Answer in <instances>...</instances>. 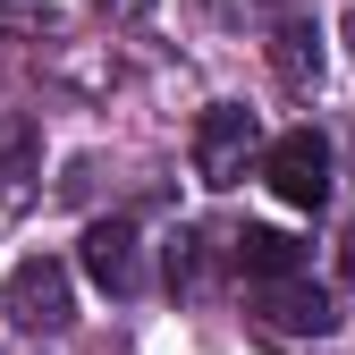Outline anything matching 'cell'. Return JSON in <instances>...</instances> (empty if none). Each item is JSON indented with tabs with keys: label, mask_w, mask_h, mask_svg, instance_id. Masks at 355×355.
Listing matches in <instances>:
<instances>
[{
	"label": "cell",
	"mask_w": 355,
	"mask_h": 355,
	"mask_svg": "<svg viewBox=\"0 0 355 355\" xmlns=\"http://www.w3.org/2000/svg\"><path fill=\"white\" fill-rule=\"evenodd\" d=\"M94 9H102V17H144L153 0H94Z\"/></svg>",
	"instance_id": "cell-11"
},
{
	"label": "cell",
	"mask_w": 355,
	"mask_h": 355,
	"mask_svg": "<svg viewBox=\"0 0 355 355\" xmlns=\"http://www.w3.org/2000/svg\"><path fill=\"white\" fill-rule=\"evenodd\" d=\"M136 220H94V229H85V279L94 288H110V296H127L136 288Z\"/></svg>",
	"instance_id": "cell-5"
},
{
	"label": "cell",
	"mask_w": 355,
	"mask_h": 355,
	"mask_svg": "<svg viewBox=\"0 0 355 355\" xmlns=\"http://www.w3.org/2000/svg\"><path fill=\"white\" fill-rule=\"evenodd\" d=\"M347 279H355V229H347Z\"/></svg>",
	"instance_id": "cell-12"
},
{
	"label": "cell",
	"mask_w": 355,
	"mask_h": 355,
	"mask_svg": "<svg viewBox=\"0 0 355 355\" xmlns=\"http://www.w3.org/2000/svg\"><path fill=\"white\" fill-rule=\"evenodd\" d=\"M42 178V127L26 110H0V203H17Z\"/></svg>",
	"instance_id": "cell-6"
},
{
	"label": "cell",
	"mask_w": 355,
	"mask_h": 355,
	"mask_svg": "<svg viewBox=\"0 0 355 355\" xmlns=\"http://www.w3.org/2000/svg\"><path fill=\"white\" fill-rule=\"evenodd\" d=\"M271 68H279V85H313L322 76V26L313 17H296V9H279V26H271Z\"/></svg>",
	"instance_id": "cell-7"
},
{
	"label": "cell",
	"mask_w": 355,
	"mask_h": 355,
	"mask_svg": "<svg viewBox=\"0 0 355 355\" xmlns=\"http://www.w3.org/2000/svg\"><path fill=\"white\" fill-rule=\"evenodd\" d=\"M60 9L51 0H0V42H34V34H51Z\"/></svg>",
	"instance_id": "cell-9"
},
{
	"label": "cell",
	"mask_w": 355,
	"mask_h": 355,
	"mask_svg": "<svg viewBox=\"0 0 355 355\" xmlns=\"http://www.w3.org/2000/svg\"><path fill=\"white\" fill-rule=\"evenodd\" d=\"M347 42H355V26H347Z\"/></svg>",
	"instance_id": "cell-13"
},
{
	"label": "cell",
	"mask_w": 355,
	"mask_h": 355,
	"mask_svg": "<svg viewBox=\"0 0 355 355\" xmlns=\"http://www.w3.org/2000/svg\"><path fill=\"white\" fill-rule=\"evenodd\" d=\"M254 322L279 338H330L338 304H330V288H313V271H288V279H254Z\"/></svg>",
	"instance_id": "cell-4"
},
{
	"label": "cell",
	"mask_w": 355,
	"mask_h": 355,
	"mask_svg": "<svg viewBox=\"0 0 355 355\" xmlns=\"http://www.w3.org/2000/svg\"><path fill=\"white\" fill-rule=\"evenodd\" d=\"M169 288H203V237H178L169 245Z\"/></svg>",
	"instance_id": "cell-10"
},
{
	"label": "cell",
	"mask_w": 355,
	"mask_h": 355,
	"mask_svg": "<svg viewBox=\"0 0 355 355\" xmlns=\"http://www.w3.org/2000/svg\"><path fill=\"white\" fill-rule=\"evenodd\" d=\"M262 187H271L288 211H322L330 203V144L313 127H288V136L262 153Z\"/></svg>",
	"instance_id": "cell-3"
},
{
	"label": "cell",
	"mask_w": 355,
	"mask_h": 355,
	"mask_svg": "<svg viewBox=\"0 0 355 355\" xmlns=\"http://www.w3.org/2000/svg\"><path fill=\"white\" fill-rule=\"evenodd\" d=\"M0 313H9L17 330H68L76 322V279H68V262L60 254H26L9 288H0Z\"/></svg>",
	"instance_id": "cell-1"
},
{
	"label": "cell",
	"mask_w": 355,
	"mask_h": 355,
	"mask_svg": "<svg viewBox=\"0 0 355 355\" xmlns=\"http://www.w3.org/2000/svg\"><path fill=\"white\" fill-rule=\"evenodd\" d=\"M254 153H262V127H254L245 102H211L195 119V178L203 187H237V178L254 169Z\"/></svg>",
	"instance_id": "cell-2"
},
{
	"label": "cell",
	"mask_w": 355,
	"mask_h": 355,
	"mask_svg": "<svg viewBox=\"0 0 355 355\" xmlns=\"http://www.w3.org/2000/svg\"><path fill=\"white\" fill-rule=\"evenodd\" d=\"M229 254H237L245 279H288V271H304V245H296L288 229H237Z\"/></svg>",
	"instance_id": "cell-8"
}]
</instances>
